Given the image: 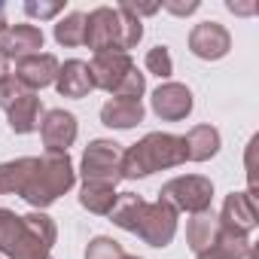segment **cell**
I'll return each mask as SVG.
<instances>
[{
  "instance_id": "1",
  "label": "cell",
  "mask_w": 259,
  "mask_h": 259,
  "mask_svg": "<svg viewBox=\"0 0 259 259\" xmlns=\"http://www.w3.org/2000/svg\"><path fill=\"white\" fill-rule=\"evenodd\" d=\"M110 220L150 247H168L177 235V210L165 201H144L138 192H119Z\"/></svg>"
},
{
  "instance_id": "2",
  "label": "cell",
  "mask_w": 259,
  "mask_h": 259,
  "mask_svg": "<svg viewBox=\"0 0 259 259\" xmlns=\"http://www.w3.org/2000/svg\"><path fill=\"white\" fill-rule=\"evenodd\" d=\"M144 40V25L122 7H98L85 16L82 46L98 52H128Z\"/></svg>"
},
{
  "instance_id": "3",
  "label": "cell",
  "mask_w": 259,
  "mask_h": 259,
  "mask_svg": "<svg viewBox=\"0 0 259 259\" xmlns=\"http://www.w3.org/2000/svg\"><path fill=\"white\" fill-rule=\"evenodd\" d=\"M183 162H186L183 138L168 135V132H150L144 141H138L135 147H128L122 153V180L150 177L156 171L177 168Z\"/></svg>"
},
{
  "instance_id": "4",
  "label": "cell",
  "mask_w": 259,
  "mask_h": 259,
  "mask_svg": "<svg viewBox=\"0 0 259 259\" xmlns=\"http://www.w3.org/2000/svg\"><path fill=\"white\" fill-rule=\"evenodd\" d=\"M73 183H76V171H73L70 156L67 153H43V156H37L34 171L19 195L34 210H43V207L55 204L64 192H70Z\"/></svg>"
},
{
  "instance_id": "5",
  "label": "cell",
  "mask_w": 259,
  "mask_h": 259,
  "mask_svg": "<svg viewBox=\"0 0 259 259\" xmlns=\"http://www.w3.org/2000/svg\"><path fill=\"white\" fill-rule=\"evenodd\" d=\"M0 253L10 259H52V247H46L10 207H0Z\"/></svg>"
},
{
  "instance_id": "6",
  "label": "cell",
  "mask_w": 259,
  "mask_h": 259,
  "mask_svg": "<svg viewBox=\"0 0 259 259\" xmlns=\"http://www.w3.org/2000/svg\"><path fill=\"white\" fill-rule=\"evenodd\" d=\"M122 153L125 150L116 141H92L79 162L82 183H101L116 189V183L122 180Z\"/></svg>"
},
{
  "instance_id": "7",
  "label": "cell",
  "mask_w": 259,
  "mask_h": 259,
  "mask_svg": "<svg viewBox=\"0 0 259 259\" xmlns=\"http://www.w3.org/2000/svg\"><path fill=\"white\" fill-rule=\"evenodd\" d=\"M159 201H165L168 207H174L177 213L186 210V213H201V210H210V201H213V183L201 174H186V177H174L162 186L159 192Z\"/></svg>"
},
{
  "instance_id": "8",
  "label": "cell",
  "mask_w": 259,
  "mask_h": 259,
  "mask_svg": "<svg viewBox=\"0 0 259 259\" xmlns=\"http://www.w3.org/2000/svg\"><path fill=\"white\" fill-rule=\"evenodd\" d=\"M217 223H220L223 232H232V235H244V238H247V235L256 229V223H259L256 198H250L247 192H232V195H226Z\"/></svg>"
},
{
  "instance_id": "9",
  "label": "cell",
  "mask_w": 259,
  "mask_h": 259,
  "mask_svg": "<svg viewBox=\"0 0 259 259\" xmlns=\"http://www.w3.org/2000/svg\"><path fill=\"white\" fill-rule=\"evenodd\" d=\"M232 49V37L220 22H201L189 31V52L201 61H220Z\"/></svg>"
},
{
  "instance_id": "10",
  "label": "cell",
  "mask_w": 259,
  "mask_h": 259,
  "mask_svg": "<svg viewBox=\"0 0 259 259\" xmlns=\"http://www.w3.org/2000/svg\"><path fill=\"white\" fill-rule=\"evenodd\" d=\"M76 135H79L76 116L67 110H49L40 119V138H43L46 153H67V147H73Z\"/></svg>"
},
{
  "instance_id": "11",
  "label": "cell",
  "mask_w": 259,
  "mask_h": 259,
  "mask_svg": "<svg viewBox=\"0 0 259 259\" xmlns=\"http://www.w3.org/2000/svg\"><path fill=\"white\" fill-rule=\"evenodd\" d=\"M192 92L183 85V82H162L156 92H153V98H150V107H153V113L159 116V119H165V122H180V119H186L189 113H192Z\"/></svg>"
},
{
  "instance_id": "12",
  "label": "cell",
  "mask_w": 259,
  "mask_h": 259,
  "mask_svg": "<svg viewBox=\"0 0 259 259\" xmlns=\"http://www.w3.org/2000/svg\"><path fill=\"white\" fill-rule=\"evenodd\" d=\"M135 67L128 52H98L89 61V73H92V85L104 89V92H116V85L122 82V76Z\"/></svg>"
},
{
  "instance_id": "13",
  "label": "cell",
  "mask_w": 259,
  "mask_h": 259,
  "mask_svg": "<svg viewBox=\"0 0 259 259\" xmlns=\"http://www.w3.org/2000/svg\"><path fill=\"white\" fill-rule=\"evenodd\" d=\"M58 58L49 55V52H40V55H28L22 61H16V79L28 89V92H37V89H46V85H55V76H58Z\"/></svg>"
},
{
  "instance_id": "14",
  "label": "cell",
  "mask_w": 259,
  "mask_h": 259,
  "mask_svg": "<svg viewBox=\"0 0 259 259\" xmlns=\"http://www.w3.org/2000/svg\"><path fill=\"white\" fill-rule=\"evenodd\" d=\"M43 49V31L34 25H7V31L0 34V52L7 58H28V55H40Z\"/></svg>"
},
{
  "instance_id": "15",
  "label": "cell",
  "mask_w": 259,
  "mask_h": 259,
  "mask_svg": "<svg viewBox=\"0 0 259 259\" xmlns=\"http://www.w3.org/2000/svg\"><path fill=\"white\" fill-rule=\"evenodd\" d=\"M55 89L61 98H85L95 85H92V73H89V64L79 61V58H70L58 67V76H55Z\"/></svg>"
},
{
  "instance_id": "16",
  "label": "cell",
  "mask_w": 259,
  "mask_h": 259,
  "mask_svg": "<svg viewBox=\"0 0 259 259\" xmlns=\"http://www.w3.org/2000/svg\"><path fill=\"white\" fill-rule=\"evenodd\" d=\"M7 116H10V128H13L16 135H31V132H37V128H40L43 101L37 98V92H25V95L7 110Z\"/></svg>"
},
{
  "instance_id": "17",
  "label": "cell",
  "mask_w": 259,
  "mask_h": 259,
  "mask_svg": "<svg viewBox=\"0 0 259 259\" xmlns=\"http://www.w3.org/2000/svg\"><path fill=\"white\" fill-rule=\"evenodd\" d=\"M220 132L213 125H195L183 138V150H186V162H207L220 153Z\"/></svg>"
},
{
  "instance_id": "18",
  "label": "cell",
  "mask_w": 259,
  "mask_h": 259,
  "mask_svg": "<svg viewBox=\"0 0 259 259\" xmlns=\"http://www.w3.org/2000/svg\"><path fill=\"white\" fill-rule=\"evenodd\" d=\"M101 122L107 128H135L144 122V104L141 101H125V98H110L101 107Z\"/></svg>"
},
{
  "instance_id": "19",
  "label": "cell",
  "mask_w": 259,
  "mask_h": 259,
  "mask_svg": "<svg viewBox=\"0 0 259 259\" xmlns=\"http://www.w3.org/2000/svg\"><path fill=\"white\" fill-rule=\"evenodd\" d=\"M217 235H220V223H217V213H210V210L192 213V220L186 223V244L192 247L195 256L207 253L213 247Z\"/></svg>"
},
{
  "instance_id": "20",
  "label": "cell",
  "mask_w": 259,
  "mask_h": 259,
  "mask_svg": "<svg viewBox=\"0 0 259 259\" xmlns=\"http://www.w3.org/2000/svg\"><path fill=\"white\" fill-rule=\"evenodd\" d=\"M34 162L37 156H25V159H13L0 165V195H13V192L19 195L34 171Z\"/></svg>"
},
{
  "instance_id": "21",
  "label": "cell",
  "mask_w": 259,
  "mask_h": 259,
  "mask_svg": "<svg viewBox=\"0 0 259 259\" xmlns=\"http://www.w3.org/2000/svg\"><path fill=\"white\" fill-rule=\"evenodd\" d=\"M119 192L113 186H101V183H82L79 189V204L89 210V213H98V217H110L113 204H116Z\"/></svg>"
},
{
  "instance_id": "22",
  "label": "cell",
  "mask_w": 259,
  "mask_h": 259,
  "mask_svg": "<svg viewBox=\"0 0 259 259\" xmlns=\"http://www.w3.org/2000/svg\"><path fill=\"white\" fill-rule=\"evenodd\" d=\"M210 253L220 256V259H247V256H250V241H247L244 235H232V232H223V229H220V235H217Z\"/></svg>"
},
{
  "instance_id": "23",
  "label": "cell",
  "mask_w": 259,
  "mask_h": 259,
  "mask_svg": "<svg viewBox=\"0 0 259 259\" xmlns=\"http://www.w3.org/2000/svg\"><path fill=\"white\" fill-rule=\"evenodd\" d=\"M82 37H85V16L82 13H67L55 25V40L61 46H82Z\"/></svg>"
},
{
  "instance_id": "24",
  "label": "cell",
  "mask_w": 259,
  "mask_h": 259,
  "mask_svg": "<svg viewBox=\"0 0 259 259\" xmlns=\"http://www.w3.org/2000/svg\"><path fill=\"white\" fill-rule=\"evenodd\" d=\"M25 223H28V229L46 244V247H52L55 244V238H58V229H55V220L49 217V213H43V210H34V213H25Z\"/></svg>"
},
{
  "instance_id": "25",
  "label": "cell",
  "mask_w": 259,
  "mask_h": 259,
  "mask_svg": "<svg viewBox=\"0 0 259 259\" xmlns=\"http://www.w3.org/2000/svg\"><path fill=\"white\" fill-rule=\"evenodd\" d=\"M147 92V76L138 70V67H132L125 76H122V82L116 85V92H113V98H125V101H141V95Z\"/></svg>"
},
{
  "instance_id": "26",
  "label": "cell",
  "mask_w": 259,
  "mask_h": 259,
  "mask_svg": "<svg viewBox=\"0 0 259 259\" xmlns=\"http://www.w3.org/2000/svg\"><path fill=\"white\" fill-rule=\"evenodd\" d=\"M122 256H125L122 244L113 241V238H107V235L92 238L89 247H85V259H122Z\"/></svg>"
},
{
  "instance_id": "27",
  "label": "cell",
  "mask_w": 259,
  "mask_h": 259,
  "mask_svg": "<svg viewBox=\"0 0 259 259\" xmlns=\"http://www.w3.org/2000/svg\"><path fill=\"white\" fill-rule=\"evenodd\" d=\"M144 64H147V70H150V73H156L159 79H168V76L174 73V61H171L168 46H153V49L147 52Z\"/></svg>"
},
{
  "instance_id": "28",
  "label": "cell",
  "mask_w": 259,
  "mask_h": 259,
  "mask_svg": "<svg viewBox=\"0 0 259 259\" xmlns=\"http://www.w3.org/2000/svg\"><path fill=\"white\" fill-rule=\"evenodd\" d=\"M61 10H64V4H58V0H28V4H25V13L31 19H40V22L55 19Z\"/></svg>"
},
{
  "instance_id": "29",
  "label": "cell",
  "mask_w": 259,
  "mask_h": 259,
  "mask_svg": "<svg viewBox=\"0 0 259 259\" xmlns=\"http://www.w3.org/2000/svg\"><path fill=\"white\" fill-rule=\"evenodd\" d=\"M25 92H28V89H25V85H22V82H19L13 73H10L7 79H0V107H4V110H10V107H13V104H16V101H19Z\"/></svg>"
},
{
  "instance_id": "30",
  "label": "cell",
  "mask_w": 259,
  "mask_h": 259,
  "mask_svg": "<svg viewBox=\"0 0 259 259\" xmlns=\"http://www.w3.org/2000/svg\"><path fill=\"white\" fill-rule=\"evenodd\" d=\"M159 4L168 10V13H174V16H192L201 4L198 0H159Z\"/></svg>"
},
{
  "instance_id": "31",
  "label": "cell",
  "mask_w": 259,
  "mask_h": 259,
  "mask_svg": "<svg viewBox=\"0 0 259 259\" xmlns=\"http://www.w3.org/2000/svg\"><path fill=\"white\" fill-rule=\"evenodd\" d=\"M119 7H122V10H128L135 19H141V16H156V13L162 10V4H135V0H122Z\"/></svg>"
},
{
  "instance_id": "32",
  "label": "cell",
  "mask_w": 259,
  "mask_h": 259,
  "mask_svg": "<svg viewBox=\"0 0 259 259\" xmlns=\"http://www.w3.org/2000/svg\"><path fill=\"white\" fill-rule=\"evenodd\" d=\"M229 13H235V16H253L256 13V4H238V0H229Z\"/></svg>"
},
{
  "instance_id": "33",
  "label": "cell",
  "mask_w": 259,
  "mask_h": 259,
  "mask_svg": "<svg viewBox=\"0 0 259 259\" xmlns=\"http://www.w3.org/2000/svg\"><path fill=\"white\" fill-rule=\"evenodd\" d=\"M7 76H10V58L0 52V79H7Z\"/></svg>"
},
{
  "instance_id": "34",
  "label": "cell",
  "mask_w": 259,
  "mask_h": 259,
  "mask_svg": "<svg viewBox=\"0 0 259 259\" xmlns=\"http://www.w3.org/2000/svg\"><path fill=\"white\" fill-rule=\"evenodd\" d=\"M4 31H7V7L0 4V34H4Z\"/></svg>"
},
{
  "instance_id": "35",
  "label": "cell",
  "mask_w": 259,
  "mask_h": 259,
  "mask_svg": "<svg viewBox=\"0 0 259 259\" xmlns=\"http://www.w3.org/2000/svg\"><path fill=\"white\" fill-rule=\"evenodd\" d=\"M195 259H220V256H213V253L207 250V253H201V256H195Z\"/></svg>"
},
{
  "instance_id": "36",
  "label": "cell",
  "mask_w": 259,
  "mask_h": 259,
  "mask_svg": "<svg viewBox=\"0 0 259 259\" xmlns=\"http://www.w3.org/2000/svg\"><path fill=\"white\" fill-rule=\"evenodd\" d=\"M122 259H141V256H128V253H125V256H122Z\"/></svg>"
}]
</instances>
